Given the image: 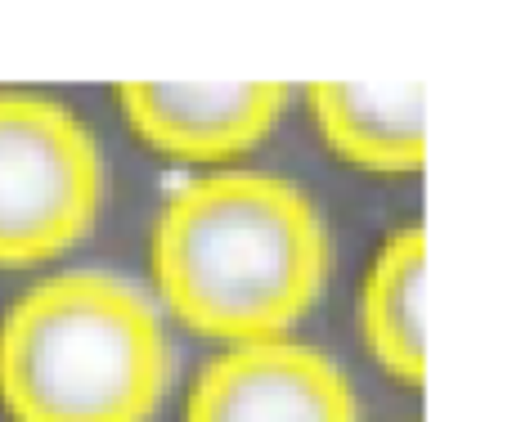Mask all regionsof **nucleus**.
Listing matches in <instances>:
<instances>
[{
	"instance_id": "f257e3e1",
	"label": "nucleus",
	"mask_w": 512,
	"mask_h": 422,
	"mask_svg": "<svg viewBox=\"0 0 512 422\" xmlns=\"http://www.w3.org/2000/svg\"><path fill=\"white\" fill-rule=\"evenodd\" d=\"M153 279L176 319L225 346L288 337L328 279V229L292 180L212 171L167 198Z\"/></svg>"
},
{
	"instance_id": "f03ea898",
	"label": "nucleus",
	"mask_w": 512,
	"mask_h": 422,
	"mask_svg": "<svg viewBox=\"0 0 512 422\" xmlns=\"http://www.w3.org/2000/svg\"><path fill=\"white\" fill-rule=\"evenodd\" d=\"M167 382L158 306L108 270L41 279L0 319V405L14 422H149Z\"/></svg>"
},
{
	"instance_id": "7ed1b4c3",
	"label": "nucleus",
	"mask_w": 512,
	"mask_h": 422,
	"mask_svg": "<svg viewBox=\"0 0 512 422\" xmlns=\"http://www.w3.org/2000/svg\"><path fill=\"white\" fill-rule=\"evenodd\" d=\"M104 203L99 144L63 104L0 95V270H32L90 234Z\"/></svg>"
},
{
	"instance_id": "39448f33",
	"label": "nucleus",
	"mask_w": 512,
	"mask_h": 422,
	"mask_svg": "<svg viewBox=\"0 0 512 422\" xmlns=\"http://www.w3.org/2000/svg\"><path fill=\"white\" fill-rule=\"evenodd\" d=\"M288 86L279 81H126L117 108L144 144L180 162L221 167L274 131Z\"/></svg>"
},
{
	"instance_id": "423d86ee",
	"label": "nucleus",
	"mask_w": 512,
	"mask_h": 422,
	"mask_svg": "<svg viewBox=\"0 0 512 422\" xmlns=\"http://www.w3.org/2000/svg\"><path fill=\"white\" fill-rule=\"evenodd\" d=\"M310 117L337 158L360 171H418L427 158L423 86L378 81H315Z\"/></svg>"
},
{
	"instance_id": "0eeeda50",
	"label": "nucleus",
	"mask_w": 512,
	"mask_h": 422,
	"mask_svg": "<svg viewBox=\"0 0 512 422\" xmlns=\"http://www.w3.org/2000/svg\"><path fill=\"white\" fill-rule=\"evenodd\" d=\"M427 243L423 229H396L373 256L360 292V328L369 355L396 382L418 387L427 373Z\"/></svg>"
},
{
	"instance_id": "20e7f679",
	"label": "nucleus",
	"mask_w": 512,
	"mask_h": 422,
	"mask_svg": "<svg viewBox=\"0 0 512 422\" xmlns=\"http://www.w3.org/2000/svg\"><path fill=\"white\" fill-rule=\"evenodd\" d=\"M346 373L292 337L225 346L189 391L185 422H355Z\"/></svg>"
}]
</instances>
